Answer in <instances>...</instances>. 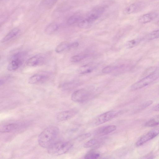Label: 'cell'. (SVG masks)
<instances>
[{
  "instance_id": "6da1fadb",
  "label": "cell",
  "mask_w": 159,
  "mask_h": 159,
  "mask_svg": "<svg viewBox=\"0 0 159 159\" xmlns=\"http://www.w3.org/2000/svg\"><path fill=\"white\" fill-rule=\"evenodd\" d=\"M59 132V128L50 126L43 130L39 134L38 142L41 147L48 148L55 142Z\"/></svg>"
},
{
  "instance_id": "7a4b0ae2",
  "label": "cell",
  "mask_w": 159,
  "mask_h": 159,
  "mask_svg": "<svg viewBox=\"0 0 159 159\" xmlns=\"http://www.w3.org/2000/svg\"><path fill=\"white\" fill-rule=\"evenodd\" d=\"M72 143L69 141H60L55 142L48 148V152L50 154L55 156L65 154L72 148Z\"/></svg>"
},
{
  "instance_id": "3957f363",
  "label": "cell",
  "mask_w": 159,
  "mask_h": 159,
  "mask_svg": "<svg viewBox=\"0 0 159 159\" xmlns=\"http://www.w3.org/2000/svg\"><path fill=\"white\" fill-rule=\"evenodd\" d=\"M159 77V72L154 71L133 84L131 90H135L145 87L156 80Z\"/></svg>"
},
{
  "instance_id": "277c9868",
  "label": "cell",
  "mask_w": 159,
  "mask_h": 159,
  "mask_svg": "<svg viewBox=\"0 0 159 159\" xmlns=\"http://www.w3.org/2000/svg\"><path fill=\"white\" fill-rule=\"evenodd\" d=\"M91 95V92L88 89H80L72 93L71 96V99L75 102H83L89 99Z\"/></svg>"
},
{
  "instance_id": "5b68a950",
  "label": "cell",
  "mask_w": 159,
  "mask_h": 159,
  "mask_svg": "<svg viewBox=\"0 0 159 159\" xmlns=\"http://www.w3.org/2000/svg\"><path fill=\"white\" fill-rule=\"evenodd\" d=\"M25 54L23 52L18 53L11 57L8 64L7 69L10 71H14L18 68L22 64Z\"/></svg>"
},
{
  "instance_id": "8992f818",
  "label": "cell",
  "mask_w": 159,
  "mask_h": 159,
  "mask_svg": "<svg viewBox=\"0 0 159 159\" xmlns=\"http://www.w3.org/2000/svg\"><path fill=\"white\" fill-rule=\"evenodd\" d=\"M118 114V112L111 111L103 113L97 117L94 120V123L98 125L103 124L111 120Z\"/></svg>"
},
{
  "instance_id": "52a82bcc",
  "label": "cell",
  "mask_w": 159,
  "mask_h": 159,
  "mask_svg": "<svg viewBox=\"0 0 159 159\" xmlns=\"http://www.w3.org/2000/svg\"><path fill=\"white\" fill-rule=\"evenodd\" d=\"M159 134V128H154L141 137L137 141L136 145L140 146L153 139Z\"/></svg>"
},
{
  "instance_id": "ba28073f",
  "label": "cell",
  "mask_w": 159,
  "mask_h": 159,
  "mask_svg": "<svg viewBox=\"0 0 159 159\" xmlns=\"http://www.w3.org/2000/svg\"><path fill=\"white\" fill-rule=\"evenodd\" d=\"M78 113L76 109H71L60 111L56 115V118L59 121H63L69 120L75 116Z\"/></svg>"
},
{
  "instance_id": "9c48e42d",
  "label": "cell",
  "mask_w": 159,
  "mask_h": 159,
  "mask_svg": "<svg viewBox=\"0 0 159 159\" xmlns=\"http://www.w3.org/2000/svg\"><path fill=\"white\" fill-rule=\"evenodd\" d=\"M45 60V57L44 55L38 54L28 59L26 62V64L28 66H35L42 64Z\"/></svg>"
},
{
  "instance_id": "30bf717a",
  "label": "cell",
  "mask_w": 159,
  "mask_h": 159,
  "mask_svg": "<svg viewBox=\"0 0 159 159\" xmlns=\"http://www.w3.org/2000/svg\"><path fill=\"white\" fill-rule=\"evenodd\" d=\"M144 7V4L141 2H137L132 3L127 7L124 10L125 14H130L138 12L141 10Z\"/></svg>"
},
{
  "instance_id": "8fae6325",
  "label": "cell",
  "mask_w": 159,
  "mask_h": 159,
  "mask_svg": "<svg viewBox=\"0 0 159 159\" xmlns=\"http://www.w3.org/2000/svg\"><path fill=\"white\" fill-rule=\"evenodd\" d=\"M158 15L155 12H150L141 16L138 19V22L141 24H145L151 22L156 18Z\"/></svg>"
},
{
  "instance_id": "7c38bea8",
  "label": "cell",
  "mask_w": 159,
  "mask_h": 159,
  "mask_svg": "<svg viewBox=\"0 0 159 159\" xmlns=\"http://www.w3.org/2000/svg\"><path fill=\"white\" fill-rule=\"evenodd\" d=\"M47 78L48 76L45 75L36 74L33 75L29 78L28 82L31 84H35L45 81Z\"/></svg>"
},
{
  "instance_id": "4fadbf2b",
  "label": "cell",
  "mask_w": 159,
  "mask_h": 159,
  "mask_svg": "<svg viewBox=\"0 0 159 159\" xmlns=\"http://www.w3.org/2000/svg\"><path fill=\"white\" fill-rule=\"evenodd\" d=\"M20 126L16 123H10L3 125L0 128V132L5 133L11 132L19 128Z\"/></svg>"
},
{
  "instance_id": "5bb4252c",
  "label": "cell",
  "mask_w": 159,
  "mask_h": 159,
  "mask_svg": "<svg viewBox=\"0 0 159 159\" xmlns=\"http://www.w3.org/2000/svg\"><path fill=\"white\" fill-rule=\"evenodd\" d=\"M20 32L18 28H15L8 32L1 40V42L4 43L7 42L16 36Z\"/></svg>"
},
{
  "instance_id": "9a60e30c",
  "label": "cell",
  "mask_w": 159,
  "mask_h": 159,
  "mask_svg": "<svg viewBox=\"0 0 159 159\" xmlns=\"http://www.w3.org/2000/svg\"><path fill=\"white\" fill-rule=\"evenodd\" d=\"M59 25L57 22H52L48 25L45 30V33L48 35L52 34L59 29Z\"/></svg>"
},
{
  "instance_id": "2e32d148",
  "label": "cell",
  "mask_w": 159,
  "mask_h": 159,
  "mask_svg": "<svg viewBox=\"0 0 159 159\" xmlns=\"http://www.w3.org/2000/svg\"><path fill=\"white\" fill-rule=\"evenodd\" d=\"M83 19L82 17L79 15H73L69 17L67 20L66 23L68 25H77Z\"/></svg>"
},
{
  "instance_id": "e0dca14e",
  "label": "cell",
  "mask_w": 159,
  "mask_h": 159,
  "mask_svg": "<svg viewBox=\"0 0 159 159\" xmlns=\"http://www.w3.org/2000/svg\"><path fill=\"white\" fill-rule=\"evenodd\" d=\"M70 49V43L67 42H63L56 47L55 50L56 52L60 53Z\"/></svg>"
},
{
  "instance_id": "ac0fdd59",
  "label": "cell",
  "mask_w": 159,
  "mask_h": 159,
  "mask_svg": "<svg viewBox=\"0 0 159 159\" xmlns=\"http://www.w3.org/2000/svg\"><path fill=\"white\" fill-rule=\"evenodd\" d=\"M94 67L90 65H86L80 67L77 71L79 74H83L89 73L92 71Z\"/></svg>"
},
{
  "instance_id": "d6986e66",
  "label": "cell",
  "mask_w": 159,
  "mask_h": 159,
  "mask_svg": "<svg viewBox=\"0 0 159 159\" xmlns=\"http://www.w3.org/2000/svg\"><path fill=\"white\" fill-rule=\"evenodd\" d=\"M159 125V115L151 118L145 124V126L148 127H152Z\"/></svg>"
},
{
  "instance_id": "ffe728a7",
  "label": "cell",
  "mask_w": 159,
  "mask_h": 159,
  "mask_svg": "<svg viewBox=\"0 0 159 159\" xmlns=\"http://www.w3.org/2000/svg\"><path fill=\"white\" fill-rule=\"evenodd\" d=\"M116 128V126L115 125H108L102 128L100 133L102 134H108L115 131Z\"/></svg>"
},
{
  "instance_id": "44dd1931",
  "label": "cell",
  "mask_w": 159,
  "mask_h": 159,
  "mask_svg": "<svg viewBox=\"0 0 159 159\" xmlns=\"http://www.w3.org/2000/svg\"><path fill=\"white\" fill-rule=\"evenodd\" d=\"M57 1V0H42L41 4L43 7L49 9L54 6Z\"/></svg>"
},
{
  "instance_id": "7402d4cb",
  "label": "cell",
  "mask_w": 159,
  "mask_h": 159,
  "mask_svg": "<svg viewBox=\"0 0 159 159\" xmlns=\"http://www.w3.org/2000/svg\"><path fill=\"white\" fill-rule=\"evenodd\" d=\"M141 39H134L128 41L125 44L127 48H131L138 45L140 42Z\"/></svg>"
},
{
  "instance_id": "603a6c76",
  "label": "cell",
  "mask_w": 159,
  "mask_h": 159,
  "mask_svg": "<svg viewBox=\"0 0 159 159\" xmlns=\"http://www.w3.org/2000/svg\"><path fill=\"white\" fill-rule=\"evenodd\" d=\"M100 154L94 150H91L87 153L84 156V158L86 159H95L100 156Z\"/></svg>"
},
{
  "instance_id": "cb8c5ba5",
  "label": "cell",
  "mask_w": 159,
  "mask_h": 159,
  "mask_svg": "<svg viewBox=\"0 0 159 159\" xmlns=\"http://www.w3.org/2000/svg\"><path fill=\"white\" fill-rule=\"evenodd\" d=\"M159 38V30L153 31L148 34L145 37V39L148 40H153Z\"/></svg>"
},
{
  "instance_id": "d4e9b609",
  "label": "cell",
  "mask_w": 159,
  "mask_h": 159,
  "mask_svg": "<svg viewBox=\"0 0 159 159\" xmlns=\"http://www.w3.org/2000/svg\"><path fill=\"white\" fill-rule=\"evenodd\" d=\"M88 56L87 54L77 55L72 56L70 59V61L72 62H75L80 61Z\"/></svg>"
},
{
  "instance_id": "484cf974",
  "label": "cell",
  "mask_w": 159,
  "mask_h": 159,
  "mask_svg": "<svg viewBox=\"0 0 159 159\" xmlns=\"http://www.w3.org/2000/svg\"><path fill=\"white\" fill-rule=\"evenodd\" d=\"M99 142L97 139H91L84 143L83 147L84 148H89L98 144Z\"/></svg>"
},
{
  "instance_id": "4316f807",
  "label": "cell",
  "mask_w": 159,
  "mask_h": 159,
  "mask_svg": "<svg viewBox=\"0 0 159 159\" xmlns=\"http://www.w3.org/2000/svg\"><path fill=\"white\" fill-rule=\"evenodd\" d=\"M122 66H108L104 68L102 70V72L104 73H109Z\"/></svg>"
},
{
  "instance_id": "83f0119b",
  "label": "cell",
  "mask_w": 159,
  "mask_h": 159,
  "mask_svg": "<svg viewBox=\"0 0 159 159\" xmlns=\"http://www.w3.org/2000/svg\"><path fill=\"white\" fill-rule=\"evenodd\" d=\"M153 102V101L152 100H149L145 102L140 105L138 109L142 110L144 109L151 105Z\"/></svg>"
},
{
  "instance_id": "f1b7e54d",
  "label": "cell",
  "mask_w": 159,
  "mask_h": 159,
  "mask_svg": "<svg viewBox=\"0 0 159 159\" xmlns=\"http://www.w3.org/2000/svg\"><path fill=\"white\" fill-rule=\"evenodd\" d=\"M91 135V134L90 133H87L82 134L79 136L77 138V139L78 141H81L85 139H86L89 137Z\"/></svg>"
},
{
  "instance_id": "f546056e",
  "label": "cell",
  "mask_w": 159,
  "mask_h": 159,
  "mask_svg": "<svg viewBox=\"0 0 159 159\" xmlns=\"http://www.w3.org/2000/svg\"><path fill=\"white\" fill-rule=\"evenodd\" d=\"M79 45L78 42H75L70 43V49L74 48L77 47Z\"/></svg>"
},
{
  "instance_id": "4dcf8cb0",
  "label": "cell",
  "mask_w": 159,
  "mask_h": 159,
  "mask_svg": "<svg viewBox=\"0 0 159 159\" xmlns=\"http://www.w3.org/2000/svg\"><path fill=\"white\" fill-rule=\"evenodd\" d=\"M152 110L154 111H159V103L154 107Z\"/></svg>"
},
{
  "instance_id": "1f68e13d",
  "label": "cell",
  "mask_w": 159,
  "mask_h": 159,
  "mask_svg": "<svg viewBox=\"0 0 159 159\" xmlns=\"http://www.w3.org/2000/svg\"><path fill=\"white\" fill-rule=\"evenodd\" d=\"M157 25L159 26V20L157 22Z\"/></svg>"
}]
</instances>
